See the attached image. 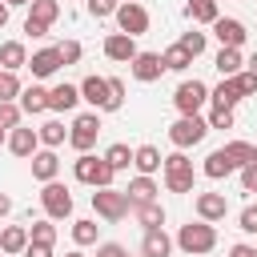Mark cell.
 I'll return each mask as SVG.
<instances>
[{
  "label": "cell",
  "instance_id": "cell-21",
  "mask_svg": "<svg viewBox=\"0 0 257 257\" xmlns=\"http://www.w3.org/2000/svg\"><path fill=\"white\" fill-rule=\"evenodd\" d=\"M209 100H213L217 108H233V104H237V100H245V96H241V88H237V80H233V76H221V84H217V88H209Z\"/></svg>",
  "mask_w": 257,
  "mask_h": 257
},
{
  "label": "cell",
  "instance_id": "cell-11",
  "mask_svg": "<svg viewBox=\"0 0 257 257\" xmlns=\"http://www.w3.org/2000/svg\"><path fill=\"white\" fill-rule=\"evenodd\" d=\"M213 36L221 40V48H241L249 32H245L241 20H233V16H217V20H213Z\"/></svg>",
  "mask_w": 257,
  "mask_h": 257
},
{
  "label": "cell",
  "instance_id": "cell-22",
  "mask_svg": "<svg viewBox=\"0 0 257 257\" xmlns=\"http://www.w3.org/2000/svg\"><path fill=\"white\" fill-rule=\"evenodd\" d=\"M124 193H128V201H133V209H137V205L157 201V193H161V189H157V181H153V177H145V173H141L137 181H128V189H124Z\"/></svg>",
  "mask_w": 257,
  "mask_h": 257
},
{
  "label": "cell",
  "instance_id": "cell-28",
  "mask_svg": "<svg viewBox=\"0 0 257 257\" xmlns=\"http://www.w3.org/2000/svg\"><path fill=\"white\" fill-rule=\"evenodd\" d=\"M185 12H189V20H197V24H213V20L221 16V12H217V0H189Z\"/></svg>",
  "mask_w": 257,
  "mask_h": 257
},
{
  "label": "cell",
  "instance_id": "cell-55",
  "mask_svg": "<svg viewBox=\"0 0 257 257\" xmlns=\"http://www.w3.org/2000/svg\"><path fill=\"white\" fill-rule=\"evenodd\" d=\"M0 145H8V128L4 124H0Z\"/></svg>",
  "mask_w": 257,
  "mask_h": 257
},
{
  "label": "cell",
  "instance_id": "cell-56",
  "mask_svg": "<svg viewBox=\"0 0 257 257\" xmlns=\"http://www.w3.org/2000/svg\"><path fill=\"white\" fill-rule=\"evenodd\" d=\"M64 257H84V253H80V249H72V253H64Z\"/></svg>",
  "mask_w": 257,
  "mask_h": 257
},
{
  "label": "cell",
  "instance_id": "cell-33",
  "mask_svg": "<svg viewBox=\"0 0 257 257\" xmlns=\"http://www.w3.org/2000/svg\"><path fill=\"white\" fill-rule=\"evenodd\" d=\"M104 161H108V165L120 173V169H128V165H133V149L116 141V145H108V149H104Z\"/></svg>",
  "mask_w": 257,
  "mask_h": 257
},
{
  "label": "cell",
  "instance_id": "cell-53",
  "mask_svg": "<svg viewBox=\"0 0 257 257\" xmlns=\"http://www.w3.org/2000/svg\"><path fill=\"white\" fill-rule=\"evenodd\" d=\"M8 8H20V4H32V0H4Z\"/></svg>",
  "mask_w": 257,
  "mask_h": 257
},
{
  "label": "cell",
  "instance_id": "cell-47",
  "mask_svg": "<svg viewBox=\"0 0 257 257\" xmlns=\"http://www.w3.org/2000/svg\"><path fill=\"white\" fill-rule=\"evenodd\" d=\"M24 257H52V245H40V241H28Z\"/></svg>",
  "mask_w": 257,
  "mask_h": 257
},
{
  "label": "cell",
  "instance_id": "cell-15",
  "mask_svg": "<svg viewBox=\"0 0 257 257\" xmlns=\"http://www.w3.org/2000/svg\"><path fill=\"white\" fill-rule=\"evenodd\" d=\"M225 213H229L225 193H197V217L201 221H225Z\"/></svg>",
  "mask_w": 257,
  "mask_h": 257
},
{
  "label": "cell",
  "instance_id": "cell-4",
  "mask_svg": "<svg viewBox=\"0 0 257 257\" xmlns=\"http://www.w3.org/2000/svg\"><path fill=\"white\" fill-rule=\"evenodd\" d=\"M205 100H209V84H201L197 76H193V80H181L177 92H173V104H177L181 116H197V112L205 108Z\"/></svg>",
  "mask_w": 257,
  "mask_h": 257
},
{
  "label": "cell",
  "instance_id": "cell-51",
  "mask_svg": "<svg viewBox=\"0 0 257 257\" xmlns=\"http://www.w3.org/2000/svg\"><path fill=\"white\" fill-rule=\"evenodd\" d=\"M8 213H12V197H8V193H0V217H8Z\"/></svg>",
  "mask_w": 257,
  "mask_h": 257
},
{
  "label": "cell",
  "instance_id": "cell-36",
  "mask_svg": "<svg viewBox=\"0 0 257 257\" xmlns=\"http://www.w3.org/2000/svg\"><path fill=\"white\" fill-rule=\"evenodd\" d=\"M28 237H32V241H40V245H52V241H56V225H52V217H48V221H32Z\"/></svg>",
  "mask_w": 257,
  "mask_h": 257
},
{
  "label": "cell",
  "instance_id": "cell-19",
  "mask_svg": "<svg viewBox=\"0 0 257 257\" xmlns=\"http://www.w3.org/2000/svg\"><path fill=\"white\" fill-rule=\"evenodd\" d=\"M173 253V237L165 229H145V241H141V257H169Z\"/></svg>",
  "mask_w": 257,
  "mask_h": 257
},
{
  "label": "cell",
  "instance_id": "cell-45",
  "mask_svg": "<svg viewBox=\"0 0 257 257\" xmlns=\"http://www.w3.org/2000/svg\"><path fill=\"white\" fill-rule=\"evenodd\" d=\"M237 221H241V229H245V233H257V205H245Z\"/></svg>",
  "mask_w": 257,
  "mask_h": 257
},
{
  "label": "cell",
  "instance_id": "cell-17",
  "mask_svg": "<svg viewBox=\"0 0 257 257\" xmlns=\"http://www.w3.org/2000/svg\"><path fill=\"white\" fill-rule=\"evenodd\" d=\"M56 173H60V157L52 149H36L32 153V177L44 185V181H56Z\"/></svg>",
  "mask_w": 257,
  "mask_h": 257
},
{
  "label": "cell",
  "instance_id": "cell-27",
  "mask_svg": "<svg viewBox=\"0 0 257 257\" xmlns=\"http://www.w3.org/2000/svg\"><path fill=\"white\" fill-rule=\"evenodd\" d=\"M56 16H60V4L56 0H32L28 4V20H40V24H56Z\"/></svg>",
  "mask_w": 257,
  "mask_h": 257
},
{
  "label": "cell",
  "instance_id": "cell-37",
  "mask_svg": "<svg viewBox=\"0 0 257 257\" xmlns=\"http://www.w3.org/2000/svg\"><path fill=\"white\" fill-rule=\"evenodd\" d=\"M20 92H24L20 76H16V72H0V100H16Z\"/></svg>",
  "mask_w": 257,
  "mask_h": 257
},
{
  "label": "cell",
  "instance_id": "cell-44",
  "mask_svg": "<svg viewBox=\"0 0 257 257\" xmlns=\"http://www.w3.org/2000/svg\"><path fill=\"white\" fill-rule=\"evenodd\" d=\"M241 189H245V193H257V161L241 169Z\"/></svg>",
  "mask_w": 257,
  "mask_h": 257
},
{
  "label": "cell",
  "instance_id": "cell-16",
  "mask_svg": "<svg viewBox=\"0 0 257 257\" xmlns=\"http://www.w3.org/2000/svg\"><path fill=\"white\" fill-rule=\"evenodd\" d=\"M76 100H80V84H56V88H48V108L52 112H72L76 108Z\"/></svg>",
  "mask_w": 257,
  "mask_h": 257
},
{
  "label": "cell",
  "instance_id": "cell-14",
  "mask_svg": "<svg viewBox=\"0 0 257 257\" xmlns=\"http://www.w3.org/2000/svg\"><path fill=\"white\" fill-rule=\"evenodd\" d=\"M28 68H32V76H36V80H44V76H52L56 68H64V60H60V48L52 44V48H40V52H32V60H28Z\"/></svg>",
  "mask_w": 257,
  "mask_h": 257
},
{
  "label": "cell",
  "instance_id": "cell-7",
  "mask_svg": "<svg viewBox=\"0 0 257 257\" xmlns=\"http://www.w3.org/2000/svg\"><path fill=\"white\" fill-rule=\"evenodd\" d=\"M80 100H88L96 112H116V108H120V104L112 100L108 76H84V80H80Z\"/></svg>",
  "mask_w": 257,
  "mask_h": 257
},
{
  "label": "cell",
  "instance_id": "cell-41",
  "mask_svg": "<svg viewBox=\"0 0 257 257\" xmlns=\"http://www.w3.org/2000/svg\"><path fill=\"white\" fill-rule=\"evenodd\" d=\"M56 48H60V60H64V64H76V60H80V52H84V48H80V40H60Z\"/></svg>",
  "mask_w": 257,
  "mask_h": 257
},
{
  "label": "cell",
  "instance_id": "cell-50",
  "mask_svg": "<svg viewBox=\"0 0 257 257\" xmlns=\"http://www.w3.org/2000/svg\"><path fill=\"white\" fill-rule=\"evenodd\" d=\"M229 257H257V245H233Z\"/></svg>",
  "mask_w": 257,
  "mask_h": 257
},
{
  "label": "cell",
  "instance_id": "cell-38",
  "mask_svg": "<svg viewBox=\"0 0 257 257\" xmlns=\"http://www.w3.org/2000/svg\"><path fill=\"white\" fill-rule=\"evenodd\" d=\"M177 44H181V48H185V52H189V56L197 60V56L205 52V44H209V40H205V32H185V36H181Z\"/></svg>",
  "mask_w": 257,
  "mask_h": 257
},
{
  "label": "cell",
  "instance_id": "cell-52",
  "mask_svg": "<svg viewBox=\"0 0 257 257\" xmlns=\"http://www.w3.org/2000/svg\"><path fill=\"white\" fill-rule=\"evenodd\" d=\"M8 12H12V8H8V4H4V0H0V28H4V24H8Z\"/></svg>",
  "mask_w": 257,
  "mask_h": 257
},
{
  "label": "cell",
  "instance_id": "cell-23",
  "mask_svg": "<svg viewBox=\"0 0 257 257\" xmlns=\"http://www.w3.org/2000/svg\"><path fill=\"white\" fill-rule=\"evenodd\" d=\"M24 64H28L24 44H20V40H4V44H0V68H4V72H16V68H24Z\"/></svg>",
  "mask_w": 257,
  "mask_h": 257
},
{
  "label": "cell",
  "instance_id": "cell-34",
  "mask_svg": "<svg viewBox=\"0 0 257 257\" xmlns=\"http://www.w3.org/2000/svg\"><path fill=\"white\" fill-rule=\"evenodd\" d=\"M96 221H88V217H80V221H72V241L76 245H96Z\"/></svg>",
  "mask_w": 257,
  "mask_h": 257
},
{
  "label": "cell",
  "instance_id": "cell-42",
  "mask_svg": "<svg viewBox=\"0 0 257 257\" xmlns=\"http://www.w3.org/2000/svg\"><path fill=\"white\" fill-rule=\"evenodd\" d=\"M209 128H233V108H217L209 112Z\"/></svg>",
  "mask_w": 257,
  "mask_h": 257
},
{
  "label": "cell",
  "instance_id": "cell-8",
  "mask_svg": "<svg viewBox=\"0 0 257 257\" xmlns=\"http://www.w3.org/2000/svg\"><path fill=\"white\" fill-rule=\"evenodd\" d=\"M96 133H100V112L92 108V112H80L76 120H72V128H68V145L76 149V153H88L92 145H96Z\"/></svg>",
  "mask_w": 257,
  "mask_h": 257
},
{
  "label": "cell",
  "instance_id": "cell-18",
  "mask_svg": "<svg viewBox=\"0 0 257 257\" xmlns=\"http://www.w3.org/2000/svg\"><path fill=\"white\" fill-rule=\"evenodd\" d=\"M229 173H237V161H233L229 149L221 145V149H213V153L205 157V177H209V181H221V177H229Z\"/></svg>",
  "mask_w": 257,
  "mask_h": 257
},
{
  "label": "cell",
  "instance_id": "cell-25",
  "mask_svg": "<svg viewBox=\"0 0 257 257\" xmlns=\"http://www.w3.org/2000/svg\"><path fill=\"white\" fill-rule=\"evenodd\" d=\"M20 108H24L28 116L44 112V108H48V88H40V84H28V88L20 92Z\"/></svg>",
  "mask_w": 257,
  "mask_h": 257
},
{
  "label": "cell",
  "instance_id": "cell-13",
  "mask_svg": "<svg viewBox=\"0 0 257 257\" xmlns=\"http://www.w3.org/2000/svg\"><path fill=\"white\" fill-rule=\"evenodd\" d=\"M36 149H40V133L36 128H20V124L8 128V153L12 157H32Z\"/></svg>",
  "mask_w": 257,
  "mask_h": 257
},
{
  "label": "cell",
  "instance_id": "cell-48",
  "mask_svg": "<svg viewBox=\"0 0 257 257\" xmlns=\"http://www.w3.org/2000/svg\"><path fill=\"white\" fill-rule=\"evenodd\" d=\"M24 32H28V36H48V24H40V20H28V16H24Z\"/></svg>",
  "mask_w": 257,
  "mask_h": 257
},
{
  "label": "cell",
  "instance_id": "cell-1",
  "mask_svg": "<svg viewBox=\"0 0 257 257\" xmlns=\"http://www.w3.org/2000/svg\"><path fill=\"white\" fill-rule=\"evenodd\" d=\"M72 177L80 181V185H92V189H104V185H112V177H116V169L104 161V157H92V153H80L76 157V165H72Z\"/></svg>",
  "mask_w": 257,
  "mask_h": 257
},
{
  "label": "cell",
  "instance_id": "cell-5",
  "mask_svg": "<svg viewBox=\"0 0 257 257\" xmlns=\"http://www.w3.org/2000/svg\"><path fill=\"white\" fill-rule=\"evenodd\" d=\"M40 209H44L52 221L72 217V193H68V185H60V181H44V189H40Z\"/></svg>",
  "mask_w": 257,
  "mask_h": 257
},
{
  "label": "cell",
  "instance_id": "cell-24",
  "mask_svg": "<svg viewBox=\"0 0 257 257\" xmlns=\"http://www.w3.org/2000/svg\"><path fill=\"white\" fill-rule=\"evenodd\" d=\"M28 241H32V237H28L24 225H8V229L0 233V253H24Z\"/></svg>",
  "mask_w": 257,
  "mask_h": 257
},
{
  "label": "cell",
  "instance_id": "cell-30",
  "mask_svg": "<svg viewBox=\"0 0 257 257\" xmlns=\"http://www.w3.org/2000/svg\"><path fill=\"white\" fill-rule=\"evenodd\" d=\"M137 221H141L145 229H161V225H165V209H161V201L137 205Z\"/></svg>",
  "mask_w": 257,
  "mask_h": 257
},
{
  "label": "cell",
  "instance_id": "cell-29",
  "mask_svg": "<svg viewBox=\"0 0 257 257\" xmlns=\"http://www.w3.org/2000/svg\"><path fill=\"white\" fill-rule=\"evenodd\" d=\"M36 133H40V145H44V149H56V145H64V141H68V128H64L60 120H44Z\"/></svg>",
  "mask_w": 257,
  "mask_h": 257
},
{
  "label": "cell",
  "instance_id": "cell-35",
  "mask_svg": "<svg viewBox=\"0 0 257 257\" xmlns=\"http://www.w3.org/2000/svg\"><path fill=\"white\" fill-rule=\"evenodd\" d=\"M161 56H165V68H173V72H185V68L193 64V56H189V52H185L181 44H173V48H165Z\"/></svg>",
  "mask_w": 257,
  "mask_h": 257
},
{
  "label": "cell",
  "instance_id": "cell-2",
  "mask_svg": "<svg viewBox=\"0 0 257 257\" xmlns=\"http://www.w3.org/2000/svg\"><path fill=\"white\" fill-rule=\"evenodd\" d=\"M92 209H96V217H104V221H124L128 217V209H133V201H128V193L124 189H112V185H104V189H92Z\"/></svg>",
  "mask_w": 257,
  "mask_h": 257
},
{
  "label": "cell",
  "instance_id": "cell-54",
  "mask_svg": "<svg viewBox=\"0 0 257 257\" xmlns=\"http://www.w3.org/2000/svg\"><path fill=\"white\" fill-rule=\"evenodd\" d=\"M249 72H257V52H253V56H249Z\"/></svg>",
  "mask_w": 257,
  "mask_h": 257
},
{
  "label": "cell",
  "instance_id": "cell-57",
  "mask_svg": "<svg viewBox=\"0 0 257 257\" xmlns=\"http://www.w3.org/2000/svg\"><path fill=\"white\" fill-rule=\"evenodd\" d=\"M0 72H4V68H0Z\"/></svg>",
  "mask_w": 257,
  "mask_h": 257
},
{
  "label": "cell",
  "instance_id": "cell-12",
  "mask_svg": "<svg viewBox=\"0 0 257 257\" xmlns=\"http://www.w3.org/2000/svg\"><path fill=\"white\" fill-rule=\"evenodd\" d=\"M137 52H141V48H137V36H128V32H112V36H104V56H108V60L128 64Z\"/></svg>",
  "mask_w": 257,
  "mask_h": 257
},
{
  "label": "cell",
  "instance_id": "cell-20",
  "mask_svg": "<svg viewBox=\"0 0 257 257\" xmlns=\"http://www.w3.org/2000/svg\"><path fill=\"white\" fill-rule=\"evenodd\" d=\"M133 165H137V173L153 177L157 169H165V157H161L157 145H141V149H133Z\"/></svg>",
  "mask_w": 257,
  "mask_h": 257
},
{
  "label": "cell",
  "instance_id": "cell-31",
  "mask_svg": "<svg viewBox=\"0 0 257 257\" xmlns=\"http://www.w3.org/2000/svg\"><path fill=\"white\" fill-rule=\"evenodd\" d=\"M225 149H229V157L237 161V169H245V165L257 161V145H249V141H229Z\"/></svg>",
  "mask_w": 257,
  "mask_h": 257
},
{
  "label": "cell",
  "instance_id": "cell-26",
  "mask_svg": "<svg viewBox=\"0 0 257 257\" xmlns=\"http://www.w3.org/2000/svg\"><path fill=\"white\" fill-rule=\"evenodd\" d=\"M213 64H217V72H221V76H237V72L245 68V60H241V48H221Z\"/></svg>",
  "mask_w": 257,
  "mask_h": 257
},
{
  "label": "cell",
  "instance_id": "cell-9",
  "mask_svg": "<svg viewBox=\"0 0 257 257\" xmlns=\"http://www.w3.org/2000/svg\"><path fill=\"white\" fill-rule=\"evenodd\" d=\"M116 24H120V32H128V36H145V32H149V12H145V4H137V0L120 4V8H116Z\"/></svg>",
  "mask_w": 257,
  "mask_h": 257
},
{
  "label": "cell",
  "instance_id": "cell-6",
  "mask_svg": "<svg viewBox=\"0 0 257 257\" xmlns=\"http://www.w3.org/2000/svg\"><path fill=\"white\" fill-rule=\"evenodd\" d=\"M205 133H209V120H201V116H181V120L169 124V141H173V149H193V145L205 141Z\"/></svg>",
  "mask_w": 257,
  "mask_h": 257
},
{
  "label": "cell",
  "instance_id": "cell-49",
  "mask_svg": "<svg viewBox=\"0 0 257 257\" xmlns=\"http://www.w3.org/2000/svg\"><path fill=\"white\" fill-rule=\"evenodd\" d=\"M108 88H112V100L124 104V80H120V76H108Z\"/></svg>",
  "mask_w": 257,
  "mask_h": 257
},
{
  "label": "cell",
  "instance_id": "cell-10",
  "mask_svg": "<svg viewBox=\"0 0 257 257\" xmlns=\"http://www.w3.org/2000/svg\"><path fill=\"white\" fill-rule=\"evenodd\" d=\"M128 68H133V76H137L141 84H153V80H161V72H165V56H161V52H137V56L128 60Z\"/></svg>",
  "mask_w": 257,
  "mask_h": 257
},
{
  "label": "cell",
  "instance_id": "cell-40",
  "mask_svg": "<svg viewBox=\"0 0 257 257\" xmlns=\"http://www.w3.org/2000/svg\"><path fill=\"white\" fill-rule=\"evenodd\" d=\"M116 8H120V0H88V12H92L96 20H104V16H116Z\"/></svg>",
  "mask_w": 257,
  "mask_h": 257
},
{
  "label": "cell",
  "instance_id": "cell-32",
  "mask_svg": "<svg viewBox=\"0 0 257 257\" xmlns=\"http://www.w3.org/2000/svg\"><path fill=\"white\" fill-rule=\"evenodd\" d=\"M193 185H197L193 169H181V173H165V189H169V193H193Z\"/></svg>",
  "mask_w": 257,
  "mask_h": 257
},
{
  "label": "cell",
  "instance_id": "cell-3",
  "mask_svg": "<svg viewBox=\"0 0 257 257\" xmlns=\"http://www.w3.org/2000/svg\"><path fill=\"white\" fill-rule=\"evenodd\" d=\"M177 245H181L189 257H201V253H209V249L217 245V229H213V221H189V225H181V233H177Z\"/></svg>",
  "mask_w": 257,
  "mask_h": 257
},
{
  "label": "cell",
  "instance_id": "cell-46",
  "mask_svg": "<svg viewBox=\"0 0 257 257\" xmlns=\"http://www.w3.org/2000/svg\"><path fill=\"white\" fill-rule=\"evenodd\" d=\"M96 257H128V253H124V245H116V241H104V245L96 249Z\"/></svg>",
  "mask_w": 257,
  "mask_h": 257
},
{
  "label": "cell",
  "instance_id": "cell-43",
  "mask_svg": "<svg viewBox=\"0 0 257 257\" xmlns=\"http://www.w3.org/2000/svg\"><path fill=\"white\" fill-rule=\"evenodd\" d=\"M233 80H237V88H241V96H253V92H257V72H249V68H241V72H237Z\"/></svg>",
  "mask_w": 257,
  "mask_h": 257
},
{
  "label": "cell",
  "instance_id": "cell-39",
  "mask_svg": "<svg viewBox=\"0 0 257 257\" xmlns=\"http://www.w3.org/2000/svg\"><path fill=\"white\" fill-rule=\"evenodd\" d=\"M20 116H24V108H20L16 100H0V124H4V128H16Z\"/></svg>",
  "mask_w": 257,
  "mask_h": 257
}]
</instances>
